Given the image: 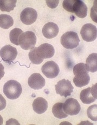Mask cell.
<instances>
[{
	"instance_id": "cell-16",
	"label": "cell",
	"mask_w": 97,
	"mask_h": 125,
	"mask_svg": "<svg viewBox=\"0 0 97 125\" xmlns=\"http://www.w3.org/2000/svg\"><path fill=\"white\" fill-rule=\"evenodd\" d=\"M48 105V102L45 99L42 97H39L34 101L33 109L37 114H41L47 110Z\"/></svg>"
},
{
	"instance_id": "cell-4",
	"label": "cell",
	"mask_w": 97,
	"mask_h": 125,
	"mask_svg": "<svg viewBox=\"0 0 97 125\" xmlns=\"http://www.w3.org/2000/svg\"><path fill=\"white\" fill-rule=\"evenodd\" d=\"M61 43L63 47L67 49H73L79 44L80 39L75 32L69 31L64 33L61 37Z\"/></svg>"
},
{
	"instance_id": "cell-23",
	"label": "cell",
	"mask_w": 97,
	"mask_h": 125,
	"mask_svg": "<svg viewBox=\"0 0 97 125\" xmlns=\"http://www.w3.org/2000/svg\"><path fill=\"white\" fill-rule=\"evenodd\" d=\"M97 105L90 106L87 110V114L90 119L94 121H97Z\"/></svg>"
},
{
	"instance_id": "cell-10",
	"label": "cell",
	"mask_w": 97,
	"mask_h": 125,
	"mask_svg": "<svg viewBox=\"0 0 97 125\" xmlns=\"http://www.w3.org/2000/svg\"><path fill=\"white\" fill-rule=\"evenodd\" d=\"M63 110L66 114L71 116L78 114L81 110V106L77 99L68 98L63 103Z\"/></svg>"
},
{
	"instance_id": "cell-11",
	"label": "cell",
	"mask_w": 97,
	"mask_h": 125,
	"mask_svg": "<svg viewBox=\"0 0 97 125\" xmlns=\"http://www.w3.org/2000/svg\"><path fill=\"white\" fill-rule=\"evenodd\" d=\"M17 55V49L10 45H6L0 50V56L3 61L10 63Z\"/></svg>"
},
{
	"instance_id": "cell-21",
	"label": "cell",
	"mask_w": 97,
	"mask_h": 125,
	"mask_svg": "<svg viewBox=\"0 0 97 125\" xmlns=\"http://www.w3.org/2000/svg\"><path fill=\"white\" fill-rule=\"evenodd\" d=\"M22 33V30L18 28H15L11 30L9 34V38L11 43L16 45H19V38Z\"/></svg>"
},
{
	"instance_id": "cell-27",
	"label": "cell",
	"mask_w": 97,
	"mask_h": 125,
	"mask_svg": "<svg viewBox=\"0 0 97 125\" xmlns=\"http://www.w3.org/2000/svg\"><path fill=\"white\" fill-rule=\"evenodd\" d=\"M6 125H19L20 124L15 119H11L8 121H7Z\"/></svg>"
},
{
	"instance_id": "cell-25",
	"label": "cell",
	"mask_w": 97,
	"mask_h": 125,
	"mask_svg": "<svg viewBox=\"0 0 97 125\" xmlns=\"http://www.w3.org/2000/svg\"><path fill=\"white\" fill-rule=\"evenodd\" d=\"M6 104L7 102L5 98L0 94V111L3 110L6 108Z\"/></svg>"
},
{
	"instance_id": "cell-5",
	"label": "cell",
	"mask_w": 97,
	"mask_h": 125,
	"mask_svg": "<svg viewBox=\"0 0 97 125\" xmlns=\"http://www.w3.org/2000/svg\"><path fill=\"white\" fill-rule=\"evenodd\" d=\"M36 43V37L35 33L32 31H26L20 36L19 44L22 49L28 50L32 49Z\"/></svg>"
},
{
	"instance_id": "cell-1",
	"label": "cell",
	"mask_w": 97,
	"mask_h": 125,
	"mask_svg": "<svg viewBox=\"0 0 97 125\" xmlns=\"http://www.w3.org/2000/svg\"><path fill=\"white\" fill-rule=\"evenodd\" d=\"M73 71L74 74L75 75V77L73 79V82L76 86L82 87L89 84L90 77L85 63H79L76 64L74 66Z\"/></svg>"
},
{
	"instance_id": "cell-8",
	"label": "cell",
	"mask_w": 97,
	"mask_h": 125,
	"mask_svg": "<svg viewBox=\"0 0 97 125\" xmlns=\"http://www.w3.org/2000/svg\"><path fill=\"white\" fill-rule=\"evenodd\" d=\"M97 85L92 87H88L81 91L80 94V99L82 102L86 104H89L97 99Z\"/></svg>"
},
{
	"instance_id": "cell-13",
	"label": "cell",
	"mask_w": 97,
	"mask_h": 125,
	"mask_svg": "<svg viewBox=\"0 0 97 125\" xmlns=\"http://www.w3.org/2000/svg\"><path fill=\"white\" fill-rule=\"evenodd\" d=\"M37 53L40 59H50L54 56L55 50L53 46L48 43H44L37 48Z\"/></svg>"
},
{
	"instance_id": "cell-3",
	"label": "cell",
	"mask_w": 97,
	"mask_h": 125,
	"mask_svg": "<svg viewBox=\"0 0 97 125\" xmlns=\"http://www.w3.org/2000/svg\"><path fill=\"white\" fill-rule=\"evenodd\" d=\"M3 93L8 99H17L22 94L21 85L17 81L10 80L4 84L3 86Z\"/></svg>"
},
{
	"instance_id": "cell-22",
	"label": "cell",
	"mask_w": 97,
	"mask_h": 125,
	"mask_svg": "<svg viewBox=\"0 0 97 125\" xmlns=\"http://www.w3.org/2000/svg\"><path fill=\"white\" fill-rule=\"evenodd\" d=\"M29 60L33 64H40L43 62V60L40 59L37 53V48H34L30 51L28 54Z\"/></svg>"
},
{
	"instance_id": "cell-9",
	"label": "cell",
	"mask_w": 97,
	"mask_h": 125,
	"mask_svg": "<svg viewBox=\"0 0 97 125\" xmlns=\"http://www.w3.org/2000/svg\"><path fill=\"white\" fill-rule=\"evenodd\" d=\"M41 71L46 77L50 79L56 78L59 75L60 68L59 66L54 61H48L43 64Z\"/></svg>"
},
{
	"instance_id": "cell-7",
	"label": "cell",
	"mask_w": 97,
	"mask_h": 125,
	"mask_svg": "<svg viewBox=\"0 0 97 125\" xmlns=\"http://www.w3.org/2000/svg\"><path fill=\"white\" fill-rule=\"evenodd\" d=\"M80 34L85 41L87 42H93L97 39V27L92 24H85L81 29Z\"/></svg>"
},
{
	"instance_id": "cell-6",
	"label": "cell",
	"mask_w": 97,
	"mask_h": 125,
	"mask_svg": "<svg viewBox=\"0 0 97 125\" xmlns=\"http://www.w3.org/2000/svg\"><path fill=\"white\" fill-rule=\"evenodd\" d=\"M55 91L57 94L61 96H64L66 98L67 96H71V94L73 92L74 87L69 80L63 79L59 81L55 85Z\"/></svg>"
},
{
	"instance_id": "cell-19",
	"label": "cell",
	"mask_w": 97,
	"mask_h": 125,
	"mask_svg": "<svg viewBox=\"0 0 97 125\" xmlns=\"http://www.w3.org/2000/svg\"><path fill=\"white\" fill-rule=\"evenodd\" d=\"M16 0H0V10L10 12L16 7Z\"/></svg>"
},
{
	"instance_id": "cell-18",
	"label": "cell",
	"mask_w": 97,
	"mask_h": 125,
	"mask_svg": "<svg viewBox=\"0 0 97 125\" xmlns=\"http://www.w3.org/2000/svg\"><path fill=\"white\" fill-rule=\"evenodd\" d=\"M63 103L61 102L55 103L52 108V113L55 117L61 119L68 116V115L63 110Z\"/></svg>"
},
{
	"instance_id": "cell-24",
	"label": "cell",
	"mask_w": 97,
	"mask_h": 125,
	"mask_svg": "<svg viewBox=\"0 0 97 125\" xmlns=\"http://www.w3.org/2000/svg\"><path fill=\"white\" fill-rule=\"evenodd\" d=\"M59 1H46V3L50 8H55L58 5Z\"/></svg>"
},
{
	"instance_id": "cell-20",
	"label": "cell",
	"mask_w": 97,
	"mask_h": 125,
	"mask_svg": "<svg viewBox=\"0 0 97 125\" xmlns=\"http://www.w3.org/2000/svg\"><path fill=\"white\" fill-rule=\"evenodd\" d=\"M14 24V20L11 16L7 14L0 15V27L8 29Z\"/></svg>"
},
{
	"instance_id": "cell-14",
	"label": "cell",
	"mask_w": 97,
	"mask_h": 125,
	"mask_svg": "<svg viewBox=\"0 0 97 125\" xmlns=\"http://www.w3.org/2000/svg\"><path fill=\"white\" fill-rule=\"evenodd\" d=\"M28 84L32 89L40 90L45 86L46 82L40 74L34 73L30 76L28 80Z\"/></svg>"
},
{
	"instance_id": "cell-15",
	"label": "cell",
	"mask_w": 97,
	"mask_h": 125,
	"mask_svg": "<svg viewBox=\"0 0 97 125\" xmlns=\"http://www.w3.org/2000/svg\"><path fill=\"white\" fill-rule=\"evenodd\" d=\"M59 29L57 25L54 22H49L46 24L42 28V34L45 38L52 39L58 34Z\"/></svg>"
},
{
	"instance_id": "cell-26",
	"label": "cell",
	"mask_w": 97,
	"mask_h": 125,
	"mask_svg": "<svg viewBox=\"0 0 97 125\" xmlns=\"http://www.w3.org/2000/svg\"><path fill=\"white\" fill-rule=\"evenodd\" d=\"M4 69V67L3 66V64L0 63V80L3 77L4 73H5Z\"/></svg>"
},
{
	"instance_id": "cell-17",
	"label": "cell",
	"mask_w": 97,
	"mask_h": 125,
	"mask_svg": "<svg viewBox=\"0 0 97 125\" xmlns=\"http://www.w3.org/2000/svg\"><path fill=\"white\" fill-rule=\"evenodd\" d=\"M86 68L88 72L94 73L97 71V54L93 53L87 58L86 61Z\"/></svg>"
},
{
	"instance_id": "cell-2",
	"label": "cell",
	"mask_w": 97,
	"mask_h": 125,
	"mask_svg": "<svg viewBox=\"0 0 97 125\" xmlns=\"http://www.w3.org/2000/svg\"><path fill=\"white\" fill-rule=\"evenodd\" d=\"M63 8L67 11L74 13L80 18H84L87 14V7L81 0H66L63 3Z\"/></svg>"
},
{
	"instance_id": "cell-28",
	"label": "cell",
	"mask_w": 97,
	"mask_h": 125,
	"mask_svg": "<svg viewBox=\"0 0 97 125\" xmlns=\"http://www.w3.org/2000/svg\"><path fill=\"white\" fill-rule=\"evenodd\" d=\"M3 123V118L0 115V125H2Z\"/></svg>"
},
{
	"instance_id": "cell-12",
	"label": "cell",
	"mask_w": 97,
	"mask_h": 125,
	"mask_svg": "<svg viewBox=\"0 0 97 125\" xmlns=\"http://www.w3.org/2000/svg\"><path fill=\"white\" fill-rule=\"evenodd\" d=\"M38 18L37 11L32 8H26L23 10L20 14L21 21L24 24L29 25L34 22Z\"/></svg>"
}]
</instances>
